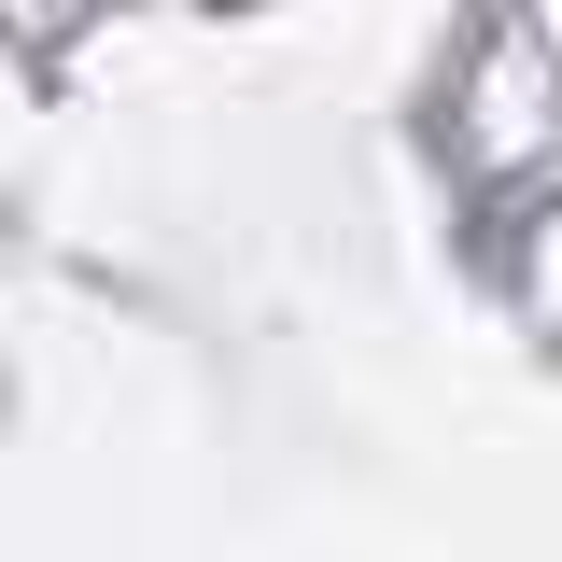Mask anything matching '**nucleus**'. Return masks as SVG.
Returning <instances> with one entry per match:
<instances>
[]
</instances>
